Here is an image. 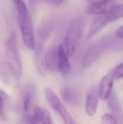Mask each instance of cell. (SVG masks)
Instances as JSON below:
<instances>
[{
  "instance_id": "15",
  "label": "cell",
  "mask_w": 123,
  "mask_h": 124,
  "mask_svg": "<svg viewBox=\"0 0 123 124\" xmlns=\"http://www.w3.org/2000/svg\"><path fill=\"white\" fill-rule=\"evenodd\" d=\"M107 101H108V107L114 114V116L116 119L121 120L122 119V107H121V103L117 95L114 93H111Z\"/></svg>"
},
{
  "instance_id": "6",
  "label": "cell",
  "mask_w": 123,
  "mask_h": 124,
  "mask_svg": "<svg viewBox=\"0 0 123 124\" xmlns=\"http://www.w3.org/2000/svg\"><path fill=\"white\" fill-rule=\"evenodd\" d=\"M110 40L104 38L100 41L94 43L92 46L88 49L83 58V66L88 68L96 62V60L103 54L105 49L107 48Z\"/></svg>"
},
{
  "instance_id": "4",
  "label": "cell",
  "mask_w": 123,
  "mask_h": 124,
  "mask_svg": "<svg viewBox=\"0 0 123 124\" xmlns=\"http://www.w3.org/2000/svg\"><path fill=\"white\" fill-rule=\"evenodd\" d=\"M5 51H6L7 63L11 69L15 78L20 79L22 74L23 65H22L21 57H20L16 41L14 37L8 38V41H6Z\"/></svg>"
},
{
  "instance_id": "1",
  "label": "cell",
  "mask_w": 123,
  "mask_h": 124,
  "mask_svg": "<svg viewBox=\"0 0 123 124\" xmlns=\"http://www.w3.org/2000/svg\"><path fill=\"white\" fill-rule=\"evenodd\" d=\"M17 13V19L20 34L25 45L30 50L36 49V40L30 13L24 0H20L14 4Z\"/></svg>"
},
{
  "instance_id": "24",
  "label": "cell",
  "mask_w": 123,
  "mask_h": 124,
  "mask_svg": "<svg viewBox=\"0 0 123 124\" xmlns=\"http://www.w3.org/2000/svg\"><path fill=\"white\" fill-rule=\"evenodd\" d=\"M10 1L12 2V3H13V4H14L15 3H16V2H18V1H20V0H10Z\"/></svg>"
},
{
  "instance_id": "12",
  "label": "cell",
  "mask_w": 123,
  "mask_h": 124,
  "mask_svg": "<svg viewBox=\"0 0 123 124\" xmlns=\"http://www.w3.org/2000/svg\"><path fill=\"white\" fill-rule=\"evenodd\" d=\"M58 69L62 75H67L70 72L71 65L69 62V57L63 47V45L61 44L58 46Z\"/></svg>"
},
{
  "instance_id": "17",
  "label": "cell",
  "mask_w": 123,
  "mask_h": 124,
  "mask_svg": "<svg viewBox=\"0 0 123 124\" xmlns=\"http://www.w3.org/2000/svg\"><path fill=\"white\" fill-rule=\"evenodd\" d=\"M41 111L42 109L40 106H35L26 120L28 124H41Z\"/></svg>"
},
{
  "instance_id": "20",
  "label": "cell",
  "mask_w": 123,
  "mask_h": 124,
  "mask_svg": "<svg viewBox=\"0 0 123 124\" xmlns=\"http://www.w3.org/2000/svg\"><path fill=\"white\" fill-rule=\"evenodd\" d=\"M41 124H54L51 118V113L49 112V111L46 109H43L41 111Z\"/></svg>"
},
{
  "instance_id": "19",
  "label": "cell",
  "mask_w": 123,
  "mask_h": 124,
  "mask_svg": "<svg viewBox=\"0 0 123 124\" xmlns=\"http://www.w3.org/2000/svg\"><path fill=\"white\" fill-rule=\"evenodd\" d=\"M101 124H119L117 119L110 113H105L101 117Z\"/></svg>"
},
{
  "instance_id": "7",
  "label": "cell",
  "mask_w": 123,
  "mask_h": 124,
  "mask_svg": "<svg viewBox=\"0 0 123 124\" xmlns=\"http://www.w3.org/2000/svg\"><path fill=\"white\" fill-rule=\"evenodd\" d=\"M60 95L66 104L72 106H79L81 103V94L77 89L68 86H63L60 90Z\"/></svg>"
},
{
  "instance_id": "8",
  "label": "cell",
  "mask_w": 123,
  "mask_h": 124,
  "mask_svg": "<svg viewBox=\"0 0 123 124\" xmlns=\"http://www.w3.org/2000/svg\"><path fill=\"white\" fill-rule=\"evenodd\" d=\"M114 78L111 72H108L103 78H101L98 90V96L99 99L107 101L112 93V88H113Z\"/></svg>"
},
{
  "instance_id": "9",
  "label": "cell",
  "mask_w": 123,
  "mask_h": 124,
  "mask_svg": "<svg viewBox=\"0 0 123 124\" xmlns=\"http://www.w3.org/2000/svg\"><path fill=\"white\" fill-rule=\"evenodd\" d=\"M114 5H116L115 0H96L89 4L86 12L90 15H103L107 13Z\"/></svg>"
},
{
  "instance_id": "23",
  "label": "cell",
  "mask_w": 123,
  "mask_h": 124,
  "mask_svg": "<svg viewBox=\"0 0 123 124\" xmlns=\"http://www.w3.org/2000/svg\"><path fill=\"white\" fill-rule=\"evenodd\" d=\"M85 1L88 2V3H93V2L96 1V0H85Z\"/></svg>"
},
{
  "instance_id": "11",
  "label": "cell",
  "mask_w": 123,
  "mask_h": 124,
  "mask_svg": "<svg viewBox=\"0 0 123 124\" xmlns=\"http://www.w3.org/2000/svg\"><path fill=\"white\" fill-rule=\"evenodd\" d=\"M35 97V89L33 86H26L24 90L23 95H22V101H21V107L24 113L25 120H27L29 116V113L30 112L31 106H32L33 101Z\"/></svg>"
},
{
  "instance_id": "14",
  "label": "cell",
  "mask_w": 123,
  "mask_h": 124,
  "mask_svg": "<svg viewBox=\"0 0 123 124\" xmlns=\"http://www.w3.org/2000/svg\"><path fill=\"white\" fill-rule=\"evenodd\" d=\"M15 77L11 69L5 61L0 62V81L6 86H11Z\"/></svg>"
},
{
  "instance_id": "13",
  "label": "cell",
  "mask_w": 123,
  "mask_h": 124,
  "mask_svg": "<svg viewBox=\"0 0 123 124\" xmlns=\"http://www.w3.org/2000/svg\"><path fill=\"white\" fill-rule=\"evenodd\" d=\"M98 101L99 96L96 91H92L88 94L85 99V103H84L85 111L88 116H94L96 114L97 109H98Z\"/></svg>"
},
{
  "instance_id": "2",
  "label": "cell",
  "mask_w": 123,
  "mask_h": 124,
  "mask_svg": "<svg viewBox=\"0 0 123 124\" xmlns=\"http://www.w3.org/2000/svg\"><path fill=\"white\" fill-rule=\"evenodd\" d=\"M84 22L81 17L74 19L71 22L64 39L63 47L68 57H72L82 42L84 36Z\"/></svg>"
},
{
  "instance_id": "5",
  "label": "cell",
  "mask_w": 123,
  "mask_h": 124,
  "mask_svg": "<svg viewBox=\"0 0 123 124\" xmlns=\"http://www.w3.org/2000/svg\"><path fill=\"white\" fill-rule=\"evenodd\" d=\"M45 96H46L47 102L49 103L50 106L52 108L55 112L59 115L64 124H77L73 117L67 111L65 106L62 104V101L58 98L56 93L51 88L45 89Z\"/></svg>"
},
{
  "instance_id": "3",
  "label": "cell",
  "mask_w": 123,
  "mask_h": 124,
  "mask_svg": "<svg viewBox=\"0 0 123 124\" xmlns=\"http://www.w3.org/2000/svg\"><path fill=\"white\" fill-rule=\"evenodd\" d=\"M123 16V5L116 4L107 13L100 15L94 20L89 31L87 33V39H90L102 31L108 24L112 23Z\"/></svg>"
},
{
  "instance_id": "21",
  "label": "cell",
  "mask_w": 123,
  "mask_h": 124,
  "mask_svg": "<svg viewBox=\"0 0 123 124\" xmlns=\"http://www.w3.org/2000/svg\"><path fill=\"white\" fill-rule=\"evenodd\" d=\"M116 36L119 39H122L123 38V26H120L116 31Z\"/></svg>"
},
{
  "instance_id": "16",
  "label": "cell",
  "mask_w": 123,
  "mask_h": 124,
  "mask_svg": "<svg viewBox=\"0 0 123 124\" xmlns=\"http://www.w3.org/2000/svg\"><path fill=\"white\" fill-rule=\"evenodd\" d=\"M8 100V95L6 92L0 89V120L5 122L7 120V113L5 106Z\"/></svg>"
},
{
  "instance_id": "10",
  "label": "cell",
  "mask_w": 123,
  "mask_h": 124,
  "mask_svg": "<svg viewBox=\"0 0 123 124\" xmlns=\"http://www.w3.org/2000/svg\"><path fill=\"white\" fill-rule=\"evenodd\" d=\"M58 47L56 46H51L44 55L45 68L51 72H55L58 70Z\"/></svg>"
},
{
  "instance_id": "18",
  "label": "cell",
  "mask_w": 123,
  "mask_h": 124,
  "mask_svg": "<svg viewBox=\"0 0 123 124\" xmlns=\"http://www.w3.org/2000/svg\"><path fill=\"white\" fill-rule=\"evenodd\" d=\"M110 72H111L112 75H113L114 79L118 80V79L122 78V77H123V63L122 62L119 63L118 65L116 66Z\"/></svg>"
},
{
  "instance_id": "22",
  "label": "cell",
  "mask_w": 123,
  "mask_h": 124,
  "mask_svg": "<svg viewBox=\"0 0 123 124\" xmlns=\"http://www.w3.org/2000/svg\"><path fill=\"white\" fill-rule=\"evenodd\" d=\"M51 1H52L53 3H57V4H60V3H62V2L64 1V0H51Z\"/></svg>"
}]
</instances>
